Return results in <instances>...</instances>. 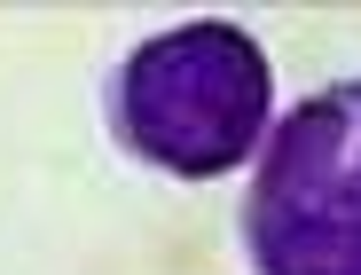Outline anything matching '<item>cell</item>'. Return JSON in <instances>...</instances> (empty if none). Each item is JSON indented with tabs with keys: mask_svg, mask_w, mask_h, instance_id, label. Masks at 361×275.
Wrapping results in <instances>:
<instances>
[{
	"mask_svg": "<svg viewBox=\"0 0 361 275\" xmlns=\"http://www.w3.org/2000/svg\"><path fill=\"white\" fill-rule=\"evenodd\" d=\"M275 102V71L252 32L235 24H180L165 39H142L118 71L110 118L126 134L134 157H149L157 173L212 181L235 173L252 157L259 126Z\"/></svg>",
	"mask_w": 361,
	"mask_h": 275,
	"instance_id": "cell-1",
	"label": "cell"
},
{
	"mask_svg": "<svg viewBox=\"0 0 361 275\" xmlns=\"http://www.w3.org/2000/svg\"><path fill=\"white\" fill-rule=\"evenodd\" d=\"M244 252L259 275H361V79L275 126L244 197Z\"/></svg>",
	"mask_w": 361,
	"mask_h": 275,
	"instance_id": "cell-2",
	"label": "cell"
}]
</instances>
